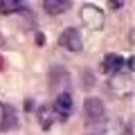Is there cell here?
Segmentation results:
<instances>
[{
	"mask_svg": "<svg viewBox=\"0 0 135 135\" xmlns=\"http://www.w3.org/2000/svg\"><path fill=\"white\" fill-rule=\"evenodd\" d=\"M79 16H81V23L86 25L88 29H92V32L104 27V11H101L97 5H90V2L81 5V11H79Z\"/></svg>",
	"mask_w": 135,
	"mask_h": 135,
	"instance_id": "6da1fadb",
	"label": "cell"
},
{
	"mask_svg": "<svg viewBox=\"0 0 135 135\" xmlns=\"http://www.w3.org/2000/svg\"><path fill=\"white\" fill-rule=\"evenodd\" d=\"M108 88H110V92L117 95V97H128L131 92H133V77H131L128 72H117V74L110 77Z\"/></svg>",
	"mask_w": 135,
	"mask_h": 135,
	"instance_id": "7a4b0ae2",
	"label": "cell"
},
{
	"mask_svg": "<svg viewBox=\"0 0 135 135\" xmlns=\"http://www.w3.org/2000/svg\"><path fill=\"white\" fill-rule=\"evenodd\" d=\"M59 45H61L63 50H68V52H79V50L83 47L81 34H79L74 27H68V29H63V34L59 36Z\"/></svg>",
	"mask_w": 135,
	"mask_h": 135,
	"instance_id": "3957f363",
	"label": "cell"
},
{
	"mask_svg": "<svg viewBox=\"0 0 135 135\" xmlns=\"http://www.w3.org/2000/svg\"><path fill=\"white\" fill-rule=\"evenodd\" d=\"M83 110H86V117L92 122V124H97V122L104 119V104H101L97 97H88L86 104H83Z\"/></svg>",
	"mask_w": 135,
	"mask_h": 135,
	"instance_id": "277c9868",
	"label": "cell"
},
{
	"mask_svg": "<svg viewBox=\"0 0 135 135\" xmlns=\"http://www.w3.org/2000/svg\"><path fill=\"white\" fill-rule=\"evenodd\" d=\"M52 110L56 113V117H61V119H68V117L72 115V97H70V92H61V95L56 97Z\"/></svg>",
	"mask_w": 135,
	"mask_h": 135,
	"instance_id": "5b68a950",
	"label": "cell"
},
{
	"mask_svg": "<svg viewBox=\"0 0 135 135\" xmlns=\"http://www.w3.org/2000/svg\"><path fill=\"white\" fill-rule=\"evenodd\" d=\"M122 68H124V59L119 56V54H108L106 59H104V63H101V72H106V74H117L122 72Z\"/></svg>",
	"mask_w": 135,
	"mask_h": 135,
	"instance_id": "8992f818",
	"label": "cell"
},
{
	"mask_svg": "<svg viewBox=\"0 0 135 135\" xmlns=\"http://www.w3.org/2000/svg\"><path fill=\"white\" fill-rule=\"evenodd\" d=\"M0 108H2V124H0V128L2 131H11L18 126V117H16V110L9 106V104H0Z\"/></svg>",
	"mask_w": 135,
	"mask_h": 135,
	"instance_id": "52a82bcc",
	"label": "cell"
},
{
	"mask_svg": "<svg viewBox=\"0 0 135 135\" xmlns=\"http://www.w3.org/2000/svg\"><path fill=\"white\" fill-rule=\"evenodd\" d=\"M70 7H72L70 0H45L43 2L45 14H50V16H59V14H63V11H68Z\"/></svg>",
	"mask_w": 135,
	"mask_h": 135,
	"instance_id": "ba28073f",
	"label": "cell"
},
{
	"mask_svg": "<svg viewBox=\"0 0 135 135\" xmlns=\"http://www.w3.org/2000/svg\"><path fill=\"white\" fill-rule=\"evenodd\" d=\"M38 119H41V126L47 131L54 124V119H56V113L52 110V106H41L38 108Z\"/></svg>",
	"mask_w": 135,
	"mask_h": 135,
	"instance_id": "9c48e42d",
	"label": "cell"
},
{
	"mask_svg": "<svg viewBox=\"0 0 135 135\" xmlns=\"http://www.w3.org/2000/svg\"><path fill=\"white\" fill-rule=\"evenodd\" d=\"M27 5L25 2H18V0H2L0 2V14H18V11H25Z\"/></svg>",
	"mask_w": 135,
	"mask_h": 135,
	"instance_id": "30bf717a",
	"label": "cell"
},
{
	"mask_svg": "<svg viewBox=\"0 0 135 135\" xmlns=\"http://www.w3.org/2000/svg\"><path fill=\"white\" fill-rule=\"evenodd\" d=\"M0 68H2V59H0Z\"/></svg>",
	"mask_w": 135,
	"mask_h": 135,
	"instance_id": "8fae6325",
	"label": "cell"
}]
</instances>
